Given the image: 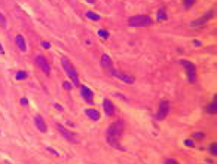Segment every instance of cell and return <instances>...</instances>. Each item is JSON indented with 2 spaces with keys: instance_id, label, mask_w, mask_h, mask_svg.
Here are the masks:
<instances>
[{
  "instance_id": "9",
  "label": "cell",
  "mask_w": 217,
  "mask_h": 164,
  "mask_svg": "<svg viewBox=\"0 0 217 164\" xmlns=\"http://www.w3.org/2000/svg\"><path fill=\"white\" fill-rule=\"evenodd\" d=\"M109 73H110L112 76L118 78V79H120L122 82H125V84H132V82H134V78H132V76H129V75H125V73L119 72V70H115V69H112V70H110Z\"/></svg>"
},
{
  "instance_id": "33",
  "label": "cell",
  "mask_w": 217,
  "mask_h": 164,
  "mask_svg": "<svg viewBox=\"0 0 217 164\" xmlns=\"http://www.w3.org/2000/svg\"><path fill=\"white\" fill-rule=\"evenodd\" d=\"M0 52H2V54L5 52V51H3V48H2V44H0Z\"/></svg>"
},
{
  "instance_id": "17",
  "label": "cell",
  "mask_w": 217,
  "mask_h": 164,
  "mask_svg": "<svg viewBox=\"0 0 217 164\" xmlns=\"http://www.w3.org/2000/svg\"><path fill=\"white\" fill-rule=\"evenodd\" d=\"M86 18H89V20H92V21H100L101 16H100L98 14H95V12L88 11V12H86Z\"/></svg>"
},
{
  "instance_id": "22",
  "label": "cell",
  "mask_w": 217,
  "mask_h": 164,
  "mask_svg": "<svg viewBox=\"0 0 217 164\" xmlns=\"http://www.w3.org/2000/svg\"><path fill=\"white\" fill-rule=\"evenodd\" d=\"M195 2H196V0H183V5H185V7L187 9V7H190V6H192Z\"/></svg>"
},
{
  "instance_id": "20",
  "label": "cell",
  "mask_w": 217,
  "mask_h": 164,
  "mask_svg": "<svg viewBox=\"0 0 217 164\" xmlns=\"http://www.w3.org/2000/svg\"><path fill=\"white\" fill-rule=\"evenodd\" d=\"M28 75L25 73V72H18L15 75V78H16V81H21V79H25V78H27Z\"/></svg>"
},
{
  "instance_id": "31",
  "label": "cell",
  "mask_w": 217,
  "mask_h": 164,
  "mask_svg": "<svg viewBox=\"0 0 217 164\" xmlns=\"http://www.w3.org/2000/svg\"><path fill=\"white\" fill-rule=\"evenodd\" d=\"M21 105L27 106V105H28V100H27V99H21Z\"/></svg>"
},
{
  "instance_id": "5",
  "label": "cell",
  "mask_w": 217,
  "mask_h": 164,
  "mask_svg": "<svg viewBox=\"0 0 217 164\" xmlns=\"http://www.w3.org/2000/svg\"><path fill=\"white\" fill-rule=\"evenodd\" d=\"M168 112H170V101H168V100H161V101H159L158 112H156L155 118L158 119V121H162V119L167 118Z\"/></svg>"
},
{
  "instance_id": "27",
  "label": "cell",
  "mask_w": 217,
  "mask_h": 164,
  "mask_svg": "<svg viewBox=\"0 0 217 164\" xmlns=\"http://www.w3.org/2000/svg\"><path fill=\"white\" fill-rule=\"evenodd\" d=\"M195 139H204V133H193Z\"/></svg>"
},
{
  "instance_id": "12",
  "label": "cell",
  "mask_w": 217,
  "mask_h": 164,
  "mask_svg": "<svg viewBox=\"0 0 217 164\" xmlns=\"http://www.w3.org/2000/svg\"><path fill=\"white\" fill-rule=\"evenodd\" d=\"M34 124H36L37 130H39L40 133H46V131H48L46 122H45V121H43V118H42L40 115H36V116H34Z\"/></svg>"
},
{
  "instance_id": "30",
  "label": "cell",
  "mask_w": 217,
  "mask_h": 164,
  "mask_svg": "<svg viewBox=\"0 0 217 164\" xmlns=\"http://www.w3.org/2000/svg\"><path fill=\"white\" fill-rule=\"evenodd\" d=\"M192 44H193L195 46H201V40H196V39H195V40L192 42Z\"/></svg>"
},
{
  "instance_id": "10",
  "label": "cell",
  "mask_w": 217,
  "mask_h": 164,
  "mask_svg": "<svg viewBox=\"0 0 217 164\" xmlns=\"http://www.w3.org/2000/svg\"><path fill=\"white\" fill-rule=\"evenodd\" d=\"M80 96L85 99L86 103H89V105L94 101V93L88 87H85V85H82V87H80Z\"/></svg>"
},
{
  "instance_id": "3",
  "label": "cell",
  "mask_w": 217,
  "mask_h": 164,
  "mask_svg": "<svg viewBox=\"0 0 217 164\" xmlns=\"http://www.w3.org/2000/svg\"><path fill=\"white\" fill-rule=\"evenodd\" d=\"M63 67H64L67 76L70 78V81L73 82V85H77V87H79V75H77L74 66L68 61V58H66V57H63Z\"/></svg>"
},
{
  "instance_id": "18",
  "label": "cell",
  "mask_w": 217,
  "mask_h": 164,
  "mask_svg": "<svg viewBox=\"0 0 217 164\" xmlns=\"http://www.w3.org/2000/svg\"><path fill=\"white\" fill-rule=\"evenodd\" d=\"M207 112H208V114H216V112H217V103L216 101L210 103L208 108H207Z\"/></svg>"
},
{
  "instance_id": "29",
  "label": "cell",
  "mask_w": 217,
  "mask_h": 164,
  "mask_svg": "<svg viewBox=\"0 0 217 164\" xmlns=\"http://www.w3.org/2000/svg\"><path fill=\"white\" fill-rule=\"evenodd\" d=\"M165 164H178V161H176V160L170 158V160H165Z\"/></svg>"
},
{
  "instance_id": "8",
  "label": "cell",
  "mask_w": 217,
  "mask_h": 164,
  "mask_svg": "<svg viewBox=\"0 0 217 164\" xmlns=\"http://www.w3.org/2000/svg\"><path fill=\"white\" fill-rule=\"evenodd\" d=\"M213 16H214V9L207 11V12H205V15H202L201 18H198V20H195V21L190 22V27H199V25H204L208 20H211Z\"/></svg>"
},
{
  "instance_id": "16",
  "label": "cell",
  "mask_w": 217,
  "mask_h": 164,
  "mask_svg": "<svg viewBox=\"0 0 217 164\" xmlns=\"http://www.w3.org/2000/svg\"><path fill=\"white\" fill-rule=\"evenodd\" d=\"M168 18V15H167V11H165V7H161V9L158 11V16H156V21L161 22L164 20H167Z\"/></svg>"
},
{
  "instance_id": "14",
  "label": "cell",
  "mask_w": 217,
  "mask_h": 164,
  "mask_svg": "<svg viewBox=\"0 0 217 164\" xmlns=\"http://www.w3.org/2000/svg\"><path fill=\"white\" fill-rule=\"evenodd\" d=\"M15 44H16V46H18V49L20 51H24L27 49V46H25V40H24V37L21 36V34H16V37H15Z\"/></svg>"
},
{
  "instance_id": "1",
  "label": "cell",
  "mask_w": 217,
  "mask_h": 164,
  "mask_svg": "<svg viewBox=\"0 0 217 164\" xmlns=\"http://www.w3.org/2000/svg\"><path fill=\"white\" fill-rule=\"evenodd\" d=\"M125 130V124L122 119H116L113 121L109 127H107V131H106V139H116L119 140L120 136L124 134Z\"/></svg>"
},
{
  "instance_id": "23",
  "label": "cell",
  "mask_w": 217,
  "mask_h": 164,
  "mask_svg": "<svg viewBox=\"0 0 217 164\" xmlns=\"http://www.w3.org/2000/svg\"><path fill=\"white\" fill-rule=\"evenodd\" d=\"M0 25H2L3 29L6 27V18H5V15L2 12H0Z\"/></svg>"
},
{
  "instance_id": "32",
  "label": "cell",
  "mask_w": 217,
  "mask_h": 164,
  "mask_svg": "<svg viewBox=\"0 0 217 164\" xmlns=\"http://www.w3.org/2000/svg\"><path fill=\"white\" fill-rule=\"evenodd\" d=\"M54 106H55V109H58V110H63V106H59V105H58V103H55V105H54Z\"/></svg>"
},
{
  "instance_id": "13",
  "label": "cell",
  "mask_w": 217,
  "mask_h": 164,
  "mask_svg": "<svg viewBox=\"0 0 217 164\" xmlns=\"http://www.w3.org/2000/svg\"><path fill=\"white\" fill-rule=\"evenodd\" d=\"M101 67L103 69H106L107 72H110L112 69H113V64H112V60L107 54H103L101 55Z\"/></svg>"
},
{
  "instance_id": "28",
  "label": "cell",
  "mask_w": 217,
  "mask_h": 164,
  "mask_svg": "<svg viewBox=\"0 0 217 164\" xmlns=\"http://www.w3.org/2000/svg\"><path fill=\"white\" fill-rule=\"evenodd\" d=\"M46 151H48V152H51L52 155H55V157H58V152H57L55 149H52V148H46Z\"/></svg>"
},
{
  "instance_id": "4",
  "label": "cell",
  "mask_w": 217,
  "mask_h": 164,
  "mask_svg": "<svg viewBox=\"0 0 217 164\" xmlns=\"http://www.w3.org/2000/svg\"><path fill=\"white\" fill-rule=\"evenodd\" d=\"M180 64L185 67L189 82H190V84H195V82H196V67H195V64L190 63V61H187V60H181Z\"/></svg>"
},
{
  "instance_id": "26",
  "label": "cell",
  "mask_w": 217,
  "mask_h": 164,
  "mask_svg": "<svg viewBox=\"0 0 217 164\" xmlns=\"http://www.w3.org/2000/svg\"><path fill=\"white\" fill-rule=\"evenodd\" d=\"M40 45H42V48H45V49H48V48H51V44H49V42H45V40H43V42H42V44H40Z\"/></svg>"
},
{
  "instance_id": "34",
  "label": "cell",
  "mask_w": 217,
  "mask_h": 164,
  "mask_svg": "<svg viewBox=\"0 0 217 164\" xmlns=\"http://www.w3.org/2000/svg\"><path fill=\"white\" fill-rule=\"evenodd\" d=\"M86 2H88V3H94V2H95V0H86Z\"/></svg>"
},
{
  "instance_id": "25",
  "label": "cell",
  "mask_w": 217,
  "mask_h": 164,
  "mask_svg": "<svg viewBox=\"0 0 217 164\" xmlns=\"http://www.w3.org/2000/svg\"><path fill=\"white\" fill-rule=\"evenodd\" d=\"M63 87H64V90H72L73 85H72L70 82H63Z\"/></svg>"
},
{
  "instance_id": "21",
  "label": "cell",
  "mask_w": 217,
  "mask_h": 164,
  "mask_svg": "<svg viewBox=\"0 0 217 164\" xmlns=\"http://www.w3.org/2000/svg\"><path fill=\"white\" fill-rule=\"evenodd\" d=\"M208 149H210L211 155H217V143H216V142H214V143H211V145H210V148H208Z\"/></svg>"
},
{
  "instance_id": "2",
  "label": "cell",
  "mask_w": 217,
  "mask_h": 164,
  "mask_svg": "<svg viewBox=\"0 0 217 164\" xmlns=\"http://www.w3.org/2000/svg\"><path fill=\"white\" fill-rule=\"evenodd\" d=\"M153 22V20L149 15H135V16H129L128 24L131 27H149Z\"/></svg>"
},
{
  "instance_id": "11",
  "label": "cell",
  "mask_w": 217,
  "mask_h": 164,
  "mask_svg": "<svg viewBox=\"0 0 217 164\" xmlns=\"http://www.w3.org/2000/svg\"><path fill=\"white\" fill-rule=\"evenodd\" d=\"M103 109H104V112H106L107 116H113L115 115V105L112 103V100H109V99L104 100L103 101Z\"/></svg>"
},
{
  "instance_id": "7",
  "label": "cell",
  "mask_w": 217,
  "mask_h": 164,
  "mask_svg": "<svg viewBox=\"0 0 217 164\" xmlns=\"http://www.w3.org/2000/svg\"><path fill=\"white\" fill-rule=\"evenodd\" d=\"M34 61H36V66H37V67H39L40 70H42L43 73H45L46 76H49V75H51V66H49V63L46 61V58L43 57V55H37Z\"/></svg>"
},
{
  "instance_id": "6",
  "label": "cell",
  "mask_w": 217,
  "mask_h": 164,
  "mask_svg": "<svg viewBox=\"0 0 217 164\" xmlns=\"http://www.w3.org/2000/svg\"><path fill=\"white\" fill-rule=\"evenodd\" d=\"M57 128H58V131L61 133L67 140H70L72 143H79V137H77L73 131H70V130H67V128L63 125V124H57Z\"/></svg>"
},
{
  "instance_id": "15",
  "label": "cell",
  "mask_w": 217,
  "mask_h": 164,
  "mask_svg": "<svg viewBox=\"0 0 217 164\" xmlns=\"http://www.w3.org/2000/svg\"><path fill=\"white\" fill-rule=\"evenodd\" d=\"M85 115L88 116L89 119H92V121H98L100 119V114H98V110H95V109H86Z\"/></svg>"
},
{
  "instance_id": "19",
  "label": "cell",
  "mask_w": 217,
  "mask_h": 164,
  "mask_svg": "<svg viewBox=\"0 0 217 164\" xmlns=\"http://www.w3.org/2000/svg\"><path fill=\"white\" fill-rule=\"evenodd\" d=\"M98 36H100L101 39H109V31L104 30V29H100V30H98Z\"/></svg>"
},
{
  "instance_id": "24",
  "label": "cell",
  "mask_w": 217,
  "mask_h": 164,
  "mask_svg": "<svg viewBox=\"0 0 217 164\" xmlns=\"http://www.w3.org/2000/svg\"><path fill=\"white\" fill-rule=\"evenodd\" d=\"M185 145L189 146V148H193V146H195V142H193L192 139H186V140H185Z\"/></svg>"
}]
</instances>
